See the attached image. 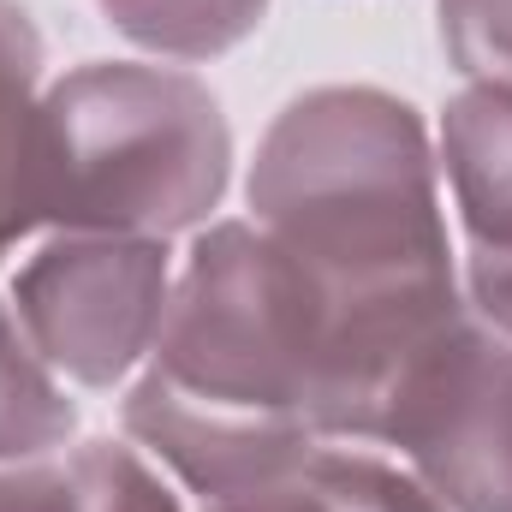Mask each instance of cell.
Wrapping results in <instances>:
<instances>
[{"label":"cell","mask_w":512,"mask_h":512,"mask_svg":"<svg viewBox=\"0 0 512 512\" xmlns=\"http://www.w3.org/2000/svg\"><path fill=\"white\" fill-rule=\"evenodd\" d=\"M173 280L167 239L54 233L12 274V316L60 382L108 393L155 352Z\"/></svg>","instance_id":"obj_4"},{"label":"cell","mask_w":512,"mask_h":512,"mask_svg":"<svg viewBox=\"0 0 512 512\" xmlns=\"http://www.w3.org/2000/svg\"><path fill=\"white\" fill-rule=\"evenodd\" d=\"M0 512H185L155 459L126 441H78L48 459L0 465Z\"/></svg>","instance_id":"obj_6"},{"label":"cell","mask_w":512,"mask_h":512,"mask_svg":"<svg viewBox=\"0 0 512 512\" xmlns=\"http://www.w3.org/2000/svg\"><path fill=\"white\" fill-rule=\"evenodd\" d=\"M233 185L221 96L161 60H84L42 90L36 221L48 233H203Z\"/></svg>","instance_id":"obj_3"},{"label":"cell","mask_w":512,"mask_h":512,"mask_svg":"<svg viewBox=\"0 0 512 512\" xmlns=\"http://www.w3.org/2000/svg\"><path fill=\"white\" fill-rule=\"evenodd\" d=\"M96 6L126 42L155 60H221L268 18V0H96Z\"/></svg>","instance_id":"obj_10"},{"label":"cell","mask_w":512,"mask_h":512,"mask_svg":"<svg viewBox=\"0 0 512 512\" xmlns=\"http://www.w3.org/2000/svg\"><path fill=\"white\" fill-rule=\"evenodd\" d=\"M42 30L18 0H0V256L30 239L36 221V126L48 90Z\"/></svg>","instance_id":"obj_7"},{"label":"cell","mask_w":512,"mask_h":512,"mask_svg":"<svg viewBox=\"0 0 512 512\" xmlns=\"http://www.w3.org/2000/svg\"><path fill=\"white\" fill-rule=\"evenodd\" d=\"M120 417L203 507L292 477L328 441L316 310L256 221H209L191 239Z\"/></svg>","instance_id":"obj_2"},{"label":"cell","mask_w":512,"mask_h":512,"mask_svg":"<svg viewBox=\"0 0 512 512\" xmlns=\"http://www.w3.org/2000/svg\"><path fill=\"white\" fill-rule=\"evenodd\" d=\"M441 167L459 209V286L483 328L512 340V90L465 84L441 114Z\"/></svg>","instance_id":"obj_5"},{"label":"cell","mask_w":512,"mask_h":512,"mask_svg":"<svg viewBox=\"0 0 512 512\" xmlns=\"http://www.w3.org/2000/svg\"><path fill=\"white\" fill-rule=\"evenodd\" d=\"M209 512H447L411 471L364 447H316L292 477L215 501Z\"/></svg>","instance_id":"obj_8"},{"label":"cell","mask_w":512,"mask_h":512,"mask_svg":"<svg viewBox=\"0 0 512 512\" xmlns=\"http://www.w3.org/2000/svg\"><path fill=\"white\" fill-rule=\"evenodd\" d=\"M322 340V435L382 447L411 376L471 322L423 114L376 84L292 96L245 179Z\"/></svg>","instance_id":"obj_1"},{"label":"cell","mask_w":512,"mask_h":512,"mask_svg":"<svg viewBox=\"0 0 512 512\" xmlns=\"http://www.w3.org/2000/svg\"><path fill=\"white\" fill-rule=\"evenodd\" d=\"M72 435H78V405L66 399V382L24 340L12 304H0V465L66 453Z\"/></svg>","instance_id":"obj_9"},{"label":"cell","mask_w":512,"mask_h":512,"mask_svg":"<svg viewBox=\"0 0 512 512\" xmlns=\"http://www.w3.org/2000/svg\"><path fill=\"white\" fill-rule=\"evenodd\" d=\"M441 48L471 84L512 90V0H441Z\"/></svg>","instance_id":"obj_11"}]
</instances>
